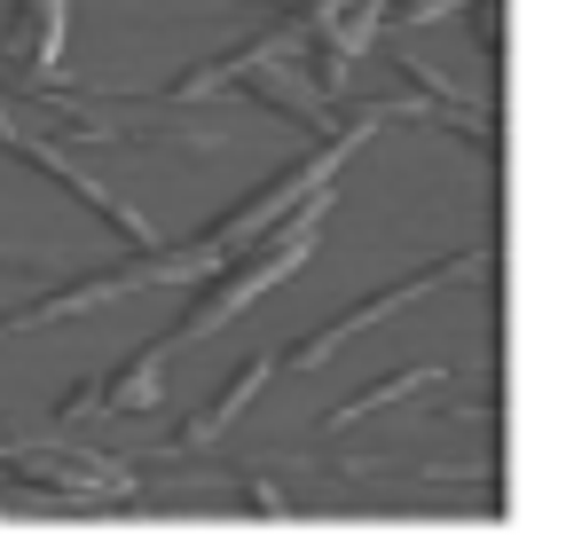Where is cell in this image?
I'll list each match as a JSON object with an SVG mask.
<instances>
[{"mask_svg": "<svg viewBox=\"0 0 566 558\" xmlns=\"http://www.w3.org/2000/svg\"><path fill=\"white\" fill-rule=\"evenodd\" d=\"M331 181L315 189V197H300L292 204V213H283L275 229H260L252 244H237L221 267H212L205 275V292L189 299V315L166 330V346H174V355H181V346H197V338H212V330H221V323H237L260 292H275L283 284V275H300L307 267V252H315V236H323V221H331Z\"/></svg>", "mask_w": 566, "mask_h": 558, "instance_id": "1", "label": "cell"}, {"mask_svg": "<svg viewBox=\"0 0 566 558\" xmlns=\"http://www.w3.org/2000/svg\"><path fill=\"white\" fill-rule=\"evenodd\" d=\"M197 275H212V260L197 252V244H181V252H134V260H118V267H87V275H63L55 292H40V299H24L17 315H0V338L9 330H40V323H63V315H80V307H103V299H126V292H142V284H197Z\"/></svg>", "mask_w": 566, "mask_h": 558, "instance_id": "2", "label": "cell"}, {"mask_svg": "<svg viewBox=\"0 0 566 558\" xmlns=\"http://www.w3.org/2000/svg\"><path fill=\"white\" fill-rule=\"evenodd\" d=\"M464 275H488V252H449V260L417 267V275H394V284H386V292H370L363 307H346V315H331L323 330H307L300 346H283V370H315V362H331L346 338L378 330L394 307H409V299H424V292H441V284H464Z\"/></svg>", "mask_w": 566, "mask_h": 558, "instance_id": "3", "label": "cell"}, {"mask_svg": "<svg viewBox=\"0 0 566 558\" xmlns=\"http://www.w3.org/2000/svg\"><path fill=\"white\" fill-rule=\"evenodd\" d=\"M0 150H9L17 166H32V173H48L55 189H71V197H80V204H87V213H95V221H103L111 236H126L134 252H150V221H142V213H134L126 197H111V189H103L95 173H80V166H71V158L55 150V143H40V134H24L9 103H0Z\"/></svg>", "mask_w": 566, "mask_h": 558, "instance_id": "4", "label": "cell"}, {"mask_svg": "<svg viewBox=\"0 0 566 558\" xmlns=\"http://www.w3.org/2000/svg\"><path fill=\"white\" fill-rule=\"evenodd\" d=\"M166 362H174V346L150 338V346H134V355L111 370V378H87V386H71L55 401V425H71V417H87V409H150L166 393Z\"/></svg>", "mask_w": 566, "mask_h": 558, "instance_id": "5", "label": "cell"}, {"mask_svg": "<svg viewBox=\"0 0 566 558\" xmlns=\"http://www.w3.org/2000/svg\"><path fill=\"white\" fill-rule=\"evenodd\" d=\"M55 55H63V0H17L9 40H0V63H9V87L32 95L55 80Z\"/></svg>", "mask_w": 566, "mask_h": 558, "instance_id": "6", "label": "cell"}, {"mask_svg": "<svg viewBox=\"0 0 566 558\" xmlns=\"http://www.w3.org/2000/svg\"><path fill=\"white\" fill-rule=\"evenodd\" d=\"M268 370H275V355H252L221 393H212V401H197L189 417H181V425H174V449H212V441H221L229 425H237V417L252 409V393L268 386Z\"/></svg>", "mask_w": 566, "mask_h": 558, "instance_id": "7", "label": "cell"}, {"mask_svg": "<svg viewBox=\"0 0 566 558\" xmlns=\"http://www.w3.org/2000/svg\"><path fill=\"white\" fill-rule=\"evenodd\" d=\"M449 370H386V378H370L363 393H346L331 417H323V433H346L354 417H370V409H386V401H409V393H424V386H441Z\"/></svg>", "mask_w": 566, "mask_h": 558, "instance_id": "8", "label": "cell"}, {"mask_svg": "<svg viewBox=\"0 0 566 558\" xmlns=\"http://www.w3.org/2000/svg\"><path fill=\"white\" fill-rule=\"evenodd\" d=\"M237 504H244V512H260V519L292 512V504H283V487H275V480H260V472H244V480H237Z\"/></svg>", "mask_w": 566, "mask_h": 558, "instance_id": "9", "label": "cell"}, {"mask_svg": "<svg viewBox=\"0 0 566 558\" xmlns=\"http://www.w3.org/2000/svg\"><path fill=\"white\" fill-rule=\"evenodd\" d=\"M504 48H512V40H504V0H480V55L504 63Z\"/></svg>", "mask_w": 566, "mask_h": 558, "instance_id": "10", "label": "cell"}, {"mask_svg": "<svg viewBox=\"0 0 566 558\" xmlns=\"http://www.w3.org/2000/svg\"><path fill=\"white\" fill-rule=\"evenodd\" d=\"M464 9V0H401V9H394V24L409 32V24H441V17H457Z\"/></svg>", "mask_w": 566, "mask_h": 558, "instance_id": "11", "label": "cell"}]
</instances>
